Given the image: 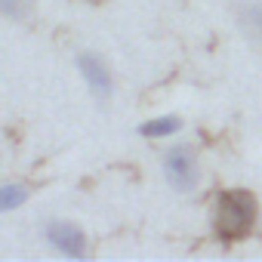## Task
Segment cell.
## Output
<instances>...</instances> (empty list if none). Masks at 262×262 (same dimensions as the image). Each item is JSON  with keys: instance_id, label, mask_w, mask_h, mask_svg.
Masks as SVG:
<instances>
[{"instance_id": "obj_1", "label": "cell", "mask_w": 262, "mask_h": 262, "mask_svg": "<svg viewBox=\"0 0 262 262\" xmlns=\"http://www.w3.org/2000/svg\"><path fill=\"white\" fill-rule=\"evenodd\" d=\"M256 222V201L247 191H225L216 204V231L222 241L244 237Z\"/></svg>"}, {"instance_id": "obj_2", "label": "cell", "mask_w": 262, "mask_h": 262, "mask_svg": "<svg viewBox=\"0 0 262 262\" xmlns=\"http://www.w3.org/2000/svg\"><path fill=\"white\" fill-rule=\"evenodd\" d=\"M164 173H167V182L176 188V191H191L201 179V170H198V161L191 155V148L185 145H176L167 151L164 158Z\"/></svg>"}, {"instance_id": "obj_4", "label": "cell", "mask_w": 262, "mask_h": 262, "mask_svg": "<svg viewBox=\"0 0 262 262\" xmlns=\"http://www.w3.org/2000/svg\"><path fill=\"white\" fill-rule=\"evenodd\" d=\"M77 65H80V74H83V80L90 83V90L96 96H108L111 93V74H108V68L102 65L99 56H80Z\"/></svg>"}, {"instance_id": "obj_7", "label": "cell", "mask_w": 262, "mask_h": 262, "mask_svg": "<svg viewBox=\"0 0 262 262\" xmlns=\"http://www.w3.org/2000/svg\"><path fill=\"white\" fill-rule=\"evenodd\" d=\"M34 7V0H0V16L7 19H25Z\"/></svg>"}, {"instance_id": "obj_6", "label": "cell", "mask_w": 262, "mask_h": 262, "mask_svg": "<svg viewBox=\"0 0 262 262\" xmlns=\"http://www.w3.org/2000/svg\"><path fill=\"white\" fill-rule=\"evenodd\" d=\"M25 198H28V191H25L22 185H0V213L22 207Z\"/></svg>"}, {"instance_id": "obj_8", "label": "cell", "mask_w": 262, "mask_h": 262, "mask_svg": "<svg viewBox=\"0 0 262 262\" xmlns=\"http://www.w3.org/2000/svg\"><path fill=\"white\" fill-rule=\"evenodd\" d=\"M253 25H256V31H259V37H262V7L253 13Z\"/></svg>"}, {"instance_id": "obj_3", "label": "cell", "mask_w": 262, "mask_h": 262, "mask_svg": "<svg viewBox=\"0 0 262 262\" xmlns=\"http://www.w3.org/2000/svg\"><path fill=\"white\" fill-rule=\"evenodd\" d=\"M47 237H50V244H53L56 250H62L65 256H83V253H86V237H83L74 225H68V222H53V225L47 228Z\"/></svg>"}, {"instance_id": "obj_5", "label": "cell", "mask_w": 262, "mask_h": 262, "mask_svg": "<svg viewBox=\"0 0 262 262\" xmlns=\"http://www.w3.org/2000/svg\"><path fill=\"white\" fill-rule=\"evenodd\" d=\"M179 126L182 123L176 117H158V120H148L142 126V136H148V139H167V136L179 133Z\"/></svg>"}]
</instances>
